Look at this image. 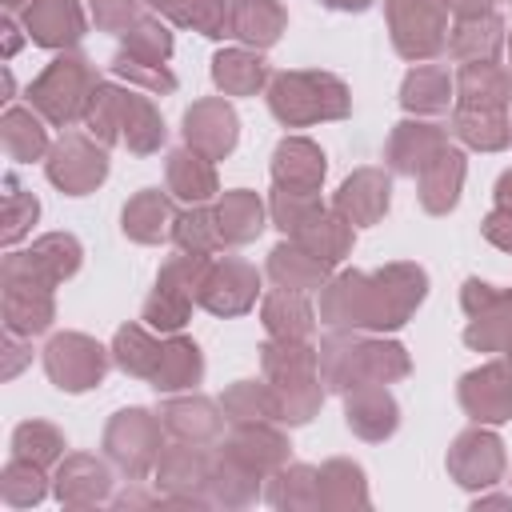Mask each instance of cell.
<instances>
[{
	"label": "cell",
	"instance_id": "1",
	"mask_svg": "<svg viewBox=\"0 0 512 512\" xmlns=\"http://www.w3.org/2000/svg\"><path fill=\"white\" fill-rule=\"evenodd\" d=\"M348 108L344 88L332 76H304V72H284L272 84V112L288 124H308L316 116H340Z\"/></svg>",
	"mask_w": 512,
	"mask_h": 512
},
{
	"label": "cell",
	"instance_id": "2",
	"mask_svg": "<svg viewBox=\"0 0 512 512\" xmlns=\"http://www.w3.org/2000/svg\"><path fill=\"white\" fill-rule=\"evenodd\" d=\"M92 72H88V64L80 60V56H64V60H56L36 84H32V104L48 116V120H56V124H68L80 108H88V100H92Z\"/></svg>",
	"mask_w": 512,
	"mask_h": 512
},
{
	"label": "cell",
	"instance_id": "3",
	"mask_svg": "<svg viewBox=\"0 0 512 512\" xmlns=\"http://www.w3.org/2000/svg\"><path fill=\"white\" fill-rule=\"evenodd\" d=\"M392 12V32H396V48L404 56H428L440 48V32H444V8L440 0H388Z\"/></svg>",
	"mask_w": 512,
	"mask_h": 512
},
{
	"label": "cell",
	"instance_id": "4",
	"mask_svg": "<svg viewBox=\"0 0 512 512\" xmlns=\"http://www.w3.org/2000/svg\"><path fill=\"white\" fill-rule=\"evenodd\" d=\"M76 264H80L76 240H68V236H48V240H40L32 252H24V256H8L4 280H20V284H40V288H48V284H56L60 276H68Z\"/></svg>",
	"mask_w": 512,
	"mask_h": 512
},
{
	"label": "cell",
	"instance_id": "5",
	"mask_svg": "<svg viewBox=\"0 0 512 512\" xmlns=\"http://www.w3.org/2000/svg\"><path fill=\"white\" fill-rule=\"evenodd\" d=\"M44 360H48L52 380L68 392H80V388H88L104 376V352L84 336H56L48 344Z\"/></svg>",
	"mask_w": 512,
	"mask_h": 512
},
{
	"label": "cell",
	"instance_id": "6",
	"mask_svg": "<svg viewBox=\"0 0 512 512\" xmlns=\"http://www.w3.org/2000/svg\"><path fill=\"white\" fill-rule=\"evenodd\" d=\"M48 176H52L64 192L80 196V192H88L92 184L104 180V156H100L88 140L68 136V140L56 144V152H52V160H48Z\"/></svg>",
	"mask_w": 512,
	"mask_h": 512
},
{
	"label": "cell",
	"instance_id": "7",
	"mask_svg": "<svg viewBox=\"0 0 512 512\" xmlns=\"http://www.w3.org/2000/svg\"><path fill=\"white\" fill-rule=\"evenodd\" d=\"M24 24H28V36L36 44H48V48L72 44L84 32L76 0H28L24 4Z\"/></svg>",
	"mask_w": 512,
	"mask_h": 512
},
{
	"label": "cell",
	"instance_id": "8",
	"mask_svg": "<svg viewBox=\"0 0 512 512\" xmlns=\"http://www.w3.org/2000/svg\"><path fill=\"white\" fill-rule=\"evenodd\" d=\"M252 296H256V272L236 260L220 264L216 272H204V280H200V300L212 312H240V308H248Z\"/></svg>",
	"mask_w": 512,
	"mask_h": 512
},
{
	"label": "cell",
	"instance_id": "9",
	"mask_svg": "<svg viewBox=\"0 0 512 512\" xmlns=\"http://www.w3.org/2000/svg\"><path fill=\"white\" fill-rule=\"evenodd\" d=\"M184 132L192 148H200L204 156H220L236 140V116L224 104H196L184 120Z\"/></svg>",
	"mask_w": 512,
	"mask_h": 512
},
{
	"label": "cell",
	"instance_id": "10",
	"mask_svg": "<svg viewBox=\"0 0 512 512\" xmlns=\"http://www.w3.org/2000/svg\"><path fill=\"white\" fill-rule=\"evenodd\" d=\"M320 176H324V156H320L308 140H288V144H280V152H276V180H280L284 192L308 196V192L320 184Z\"/></svg>",
	"mask_w": 512,
	"mask_h": 512
},
{
	"label": "cell",
	"instance_id": "11",
	"mask_svg": "<svg viewBox=\"0 0 512 512\" xmlns=\"http://www.w3.org/2000/svg\"><path fill=\"white\" fill-rule=\"evenodd\" d=\"M336 208H340L344 220H352V224L376 220V216L388 208V180L376 176V172H360L356 180H348V184L340 188Z\"/></svg>",
	"mask_w": 512,
	"mask_h": 512
},
{
	"label": "cell",
	"instance_id": "12",
	"mask_svg": "<svg viewBox=\"0 0 512 512\" xmlns=\"http://www.w3.org/2000/svg\"><path fill=\"white\" fill-rule=\"evenodd\" d=\"M440 152H444V136L428 124H400V132L392 140V160H396L400 172L428 168Z\"/></svg>",
	"mask_w": 512,
	"mask_h": 512
},
{
	"label": "cell",
	"instance_id": "13",
	"mask_svg": "<svg viewBox=\"0 0 512 512\" xmlns=\"http://www.w3.org/2000/svg\"><path fill=\"white\" fill-rule=\"evenodd\" d=\"M324 264L320 256H312L308 248H276L272 252V276L280 280V288H292V292H308L324 280Z\"/></svg>",
	"mask_w": 512,
	"mask_h": 512
},
{
	"label": "cell",
	"instance_id": "14",
	"mask_svg": "<svg viewBox=\"0 0 512 512\" xmlns=\"http://www.w3.org/2000/svg\"><path fill=\"white\" fill-rule=\"evenodd\" d=\"M280 24H284V16L272 0H240L232 8V32L252 40V44H272Z\"/></svg>",
	"mask_w": 512,
	"mask_h": 512
},
{
	"label": "cell",
	"instance_id": "15",
	"mask_svg": "<svg viewBox=\"0 0 512 512\" xmlns=\"http://www.w3.org/2000/svg\"><path fill=\"white\" fill-rule=\"evenodd\" d=\"M168 184H172V192L184 196V200H204V196H212V188H216L208 160L196 156V152H172V160H168Z\"/></svg>",
	"mask_w": 512,
	"mask_h": 512
},
{
	"label": "cell",
	"instance_id": "16",
	"mask_svg": "<svg viewBox=\"0 0 512 512\" xmlns=\"http://www.w3.org/2000/svg\"><path fill=\"white\" fill-rule=\"evenodd\" d=\"M460 176H464V164L456 152H440L428 168H424V204L432 212H444L456 204V188H460Z\"/></svg>",
	"mask_w": 512,
	"mask_h": 512
},
{
	"label": "cell",
	"instance_id": "17",
	"mask_svg": "<svg viewBox=\"0 0 512 512\" xmlns=\"http://www.w3.org/2000/svg\"><path fill=\"white\" fill-rule=\"evenodd\" d=\"M216 228L224 240H248L260 232V200L252 192H228L216 208Z\"/></svg>",
	"mask_w": 512,
	"mask_h": 512
},
{
	"label": "cell",
	"instance_id": "18",
	"mask_svg": "<svg viewBox=\"0 0 512 512\" xmlns=\"http://www.w3.org/2000/svg\"><path fill=\"white\" fill-rule=\"evenodd\" d=\"M200 376V348L192 340H172L168 348H160V364L152 372L156 388H184Z\"/></svg>",
	"mask_w": 512,
	"mask_h": 512
},
{
	"label": "cell",
	"instance_id": "19",
	"mask_svg": "<svg viewBox=\"0 0 512 512\" xmlns=\"http://www.w3.org/2000/svg\"><path fill=\"white\" fill-rule=\"evenodd\" d=\"M172 208L160 192H144L124 208V232H132L136 240H160L168 232Z\"/></svg>",
	"mask_w": 512,
	"mask_h": 512
},
{
	"label": "cell",
	"instance_id": "20",
	"mask_svg": "<svg viewBox=\"0 0 512 512\" xmlns=\"http://www.w3.org/2000/svg\"><path fill=\"white\" fill-rule=\"evenodd\" d=\"M264 320H268V328H272L280 340H300V336H308V328H312V312H308L304 300L292 296L288 288L276 292V296H268Z\"/></svg>",
	"mask_w": 512,
	"mask_h": 512
},
{
	"label": "cell",
	"instance_id": "21",
	"mask_svg": "<svg viewBox=\"0 0 512 512\" xmlns=\"http://www.w3.org/2000/svg\"><path fill=\"white\" fill-rule=\"evenodd\" d=\"M124 140H128L136 152H152V148L164 140L160 116H156L152 104L140 100V96H124Z\"/></svg>",
	"mask_w": 512,
	"mask_h": 512
},
{
	"label": "cell",
	"instance_id": "22",
	"mask_svg": "<svg viewBox=\"0 0 512 512\" xmlns=\"http://www.w3.org/2000/svg\"><path fill=\"white\" fill-rule=\"evenodd\" d=\"M212 76L224 92H252L264 80V60L248 56V52H220Z\"/></svg>",
	"mask_w": 512,
	"mask_h": 512
},
{
	"label": "cell",
	"instance_id": "23",
	"mask_svg": "<svg viewBox=\"0 0 512 512\" xmlns=\"http://www.w3.org/2000/svg\"><path fill=\"white\" fill-rule=\"evenodd\" d=\"M496 44H500V24L484 12V20L480 16H468L464 24H460V32H456V40H452V52L456 56H464V60H476V56H492L496 52Z\"/></svg>",
	"mask_w": 512,
	"mask_h": 512
},
{
	"label": "cell",
	"instance_id": "24",
	"mask_svg": "<svg viewBox=\"0 0 512 512\" xmlns=\"http://www.w3.org/2000/svg\"><path fill=\"white\" fill-rule=\"evenodd\" d=\"M4 148L12 160H32L44 152V128L32 120V112H8L4 116Z\"/></svg>",
	"mask_w": 512,
	"mask_h": 512
},
{
	"label": "cell",
	"instance_id": "25",
	"mask_svg": "<svg viewBox=\"0 0 512 512\" xmlns=\"http://www.w3.org/2000/svg\"><path fill=\"white\" fill-rule=\"evenodd\" d=\"M404 104L408 108H424V112H436L448 104V76L440 68H416L404 84Z\"/></svg>",
	"mask_w": 512,
	"mask_h": 512
},
{
	"label": "cell",
	"instance_id": "26",
	"mask_svg": "<svg viewBox=\"0 0 512 512\" xmlns=\"http://www.w3.org/2000/svg\"><path fill=\"white\" fill-rule=\"evenodd\" d=\"M456 124H460V136L468 144H480V148H500L508 140L504 116H496V108H464L456 116Z\"/></svg>",
	"mask_w": 512,
	"mask_h": 512
},
{
	"label": "cell",
	"instance_id": "27",
	"mask_svg": "<svg viewBox=\"0 0 512 512\" xmlns=\"http://www.w3.org/2000/svg\"><path fill=\"white\" fill-rule=\"evenodd\" d=\"M156 8H164V12H172L180 24H196V28H204L208 36H220V28H224V0H152Z\"/></svg>",
	"mask_w": 512,
	"mask_h": 512
},
{
	"label": "cell",
	"instance_id": "28",
	"mask_svg": "<svg viewBox=\"0 0 512 512\" xmlns=\"http://www.w3.org/2000/svg\"><path fill=\"white\" fill-rule=\"evenodd\" d=\"M144 320H148L152 328H164V332L180 328V324L188 320V292L160 284V288H156V296L144 304Z\"/></svg>",
	"mask_w": 512,
	"mask_h": 512
},
{
	"label": "cell",
	"instance_id": "29",
	"mask_svg": "<svg viewBox=\"0 0 512 512\" xmlns=\"http://www.w3.org/2000/svg\"><path fill=\"white\" fill-rule=\"evenodd\" d=\"M116 360H120L128 372H156L160 348H156L140 328H124V332L116 336Z\"/></svg>",
	"mask_w": 512,
	"mask_h": 512
},
{
	"label": "cell",
	"instance_id": "30",
	"mask_svg": "<svg viewBox=\"0 0 512 512\" xmlns=\"http://www.w3.org/2000/svg\"><path fill=\"white\" fill-rule=\"evenodd\" d=\"M176 240H180L184 248H192L196 256H208V252L216 248V240H220L216 216H208V212H188V216H180V220H176Z\"/></svg>",
	"mask_w": 512,
	"mask_h": 512
},
{
	"label": "cell",
	"instance_id": "31",
	"mask_svg": "<svg viewBox=\"0 0 512 512\" xmlns=\"http://www.w3.org/2000/svg\"><path fill=\"white\" fill-rule=\"evenodd\" d=\"M168 48H172L168 32H164L160 24H152V20H144V24H136V28L128 32V52H124V56L144 60V64H160V60L168 56Z\"/></svg>",
	"mask_w": 512,
	"mask_h": 512
},
{
	"label": "cell",
	"instance_id": "32",
	"mask_svg": "<svg viewBox=\"0 0 512 512\" xmlns=\"http://www.w3.org/2000/svg\"><path fill=\"white\" fill-rule=\"evenodd\" d=\"M116 72L128 76V80H140V84H148V88H156V92H168V88L176 84L160 64H144V60H132V56H120V60H116Z\"/></svg>",
	"mask_w": 512,
	"mask_h": 512
},
{
	"label": "cell",
	"instance_id": "33",
	"mask_svg": "<svg viewBox=\"0 0 512 512\" xmlns=\"http://www.w3.org/2000/svg\"><path fill=\"white\" fill-rule=\"evenodd\" d=\"M32 220H36V200L20 196L16 180H8V228H4V240H16Z\"/></svg>",
	"mask_w": 512,
	"mask_h": 512
},
{
	"label": "cell",
	"instance_id": "34",
	"mask_svg": "<svg viewBox=\"0 0 512 512\" xmlns=\"http://www.w3.org/2000/svg\"><path fill=\"white\" fill-rule=\"evenodd\" d=\"M92 8H96V20L108 28H116L132 16V0H92Z\"/></svg>",
	"mask_w": 512,
	"mask_h": 512
},
{
	"label": "cell",
	"instance_id": "35",
	"mask_svg": "<svg viewBox=\"0 0 512 512\" xmlns=\"http://www.w3.org/2000/svg\"><path fill=\"white\" fill-rule=\"evenodd\" d=\"M484 236H488L492 244H500V248H512V212H508V208H504V212H492L488 224H484Z\"/></svg>",
	"mask_w": 512,
	"mask_h": 512
},
{
	"label": "cell",
	"instance_id": "36",
	"mask_svg": "<svg viewBox=\"0 0 512 512\" xmlns=\"http://www.w3.org/2000/svg\"><path fill=\"white\" fill-rule=\"evenodd\" d=\"M444 4H452V8L464 12V16H480V12H488L492 0H444Z\"/></svg>",
	"mask_w": 512,
	"mask_h": 512
},
{
	"label": "cell",
	"instance_id": "37",
	"mask_svg": "<svg viewBox=\"0 0 512 512\" xmlns=\"http://www.w3.org/2000/svg\"><path fill=\"white\" fill-rule=\"evenodd\" d=\"M496 196H500V204L512 212V172H504V176H500V184H496Z\"/></svg>",
	"mask_w": 512,
	"mask_h": 512
},
{
	"label": "cell",
	"instance_id": "38",
	"mask_svg": "<svg viewBox=\"0 0 512 512\" xmlns=\"http://www.w3.org/2000/svg\"><path fill=\"white\" fill-rule=\"evenodd\" d=\"M324 4H328V8H348V12H352V8H356V12L368 8V0H324Z\"/></svg>",
	"mask_w": 512,
	"mask_h": 512
}]
</instances>
